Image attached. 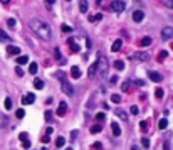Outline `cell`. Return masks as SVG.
<instances>
[{
	"label": "cell",
	"mask_w": 173,
	"mask_h": 150,
	"mask_svg": "<svg viewBox=\"0 0 173 150\" xmlns=\"http://www.w3.org/2000/svg\"><path fill=\"white\" fill-rule=\"evenodd\" d=\"M29 29H30L35 35H39L42 41H51V39H52L51 27H49L44 21H40V19H30V21H29Z\"/></svg>",
	"instance_id": "obj_1"
},
{
	"label": "cell",
	"mask_w": 173,
	"mask_h": 150,
	"mask_svg": "<svg viewBox=\"0 0 173 150\" xmlns=\"http://www.w3.org/2000/svg\"><path fill=\"white\" fill-rule=\"evenodd\" d=\"M96 66H98V73H99L103 78H106V76H108V66H109V62H108V57H106V56L101 54V52H98Z\"/></svg>",
	"instance_id": "obj_2"
},
{
	"label": "cell",
	"mask_w": 173,
	"mask_h": 150,
	"mask_svg": "<svg viewBox=\"0 0 173 150\" xmlns=\"http://www.w3.org/2000/svg\"><path fill=\"white\" fill-rule=\"evenodd\" d=\"M60 88H62V91H64L67 96H72V95H74V86H72V83H69L66 78H62V79H60Z\"/></svg>",
	"instance_id": "obj_3"
},
{
	"label": "cell",
	"mask_w": 173,
	"mask_h": 150,
	"mask_svg": "<svg viewBox=\"0 0 173 150\" xmlns=\"http://www.w3.org/2000/svg\"><path fill=\"white\" fill-rule=\"evenodd\" d=\"M124 7H126V4H124V2H121V0H116V2L111 4V8H113L114 12H123Z\"/></svg>",
	"instance_id": "obj_4"
},
{
	"label": "cell",
	"mask_w": 173,
	"mask_h": 150,
	"mask_svg": "<svg viewBox=\"0 0 173 150\" xmlns=\"http://www.w3.org/2000/svg\"><path fill=\"white\" fill-rule=\"evenodd\" d=\"M35 101V95L34 93H27L25 96H22V105H32Z\"/></svg>",
	"instance_id": "obj_5"
},
{
	"label": "cell",
	"mask_w": 173,
	"mask_h": 150,
	"mask_svg": "<svg viewBox=\"0 0 173 150\" xmlns=\"http://www.w3.org/2000/svg\"><path fill=\"white\" fill-rule=\"evenodd\" d=\"M161 37H163L165 41L172 39V37H173V29L172 27H163V29H161Z\"/></svg>",
	"instance_id": "obj_6"
},
{
	"label": "cell",
	"mask_w": 173,
	"mask_h": 150,
	"mask_svg": "<svg viewBox=\"0 0 173 150\" xmlns=\"http://www.w3.org/2000/svg\"><path fill=\"white\" fill-rule=\"evenodd\" d=\"M20 142H22V147L24 149H30V140H29V133H20Z\"/></svg>",
	"instance_id": "obj_7"
},
{
	"label": "cell",
	"mask_w": 173,
	"mask_h": 150,
	"mask_svg": "<svg viewBox=\"0 0 173 150\" xmlns=\"http://www.w3.org/2000/svg\"><path fill=\"white\" fill-rule=\"evenodd\" d=\"M148 78L155 83H160L161 79H163V76H161L160 73H156V71H148Z\"/></svg>",
	"instance_id": "obj_8"
},
{
	"label": "cell",
	"mask_w": 173,
	"mask_h": 150,
	"mask_svg": "<svg viewBox=\"0 0 173 150\" xmlns=\"http://www.w3.org/2000/svg\"><path fill=\"white\" fill-rule=\"evenodd\" d=\"M143 19H145V12H143V10H134L133 12V21L134 22H143Z\"/></svg>",
	"instance_id": "obj_9"
},
{
	"label": "cell",
	"mask_w": 173,
	"mask_h": 150,
	"mask_svg": "<svg viewBox=\"0 0 173 150\" xmlns=\"http://www.w3.org/2000/svg\"><path fill=\"white\" fill-rule=\"evenodd\" d=\"M66 113H67V103L60 101V103H59V108H57V115H59V116H64Z\"/></svg>",
	"instance_id": "obj_10"
},
{
	"label": "cell",
	"mask_w": 173,
	"mask_h": 150,
	"mask_svg": "<svg viewBox=\"0 0 173 150\" xmlns=\"http://www.w3.org/2000/svg\"><path fill=\"white\" fill-rule=\"evenodd\" d=\"M7 54H10V56H19V54H20V49L17 47V46H8V47H7Z\"/></svg>",
	"instance_id": "obj_11"
},
{
	"label": "cell",
	"mask_w": 173,
	"mask_h": 150,
	"mask_svg": "<svg viewBox=\"0 0 173 150\" xmlns=\"http://www.w3.org/2000/svg\"><path fill=\"white\" fill-rule=\"evenodd\" d=\"M136 59L138 61H143V62H146V61H150V54L148 52H136Z\"/></svg>",
	"instance_id": "obj_12"
},
{
	"label": "cell",
	"mask_w": 173,
	"mask_h": 150,
	"mask_svg": "<svg viewBox=\"0 0 173 150\" xmlns=\"http://www.w3.org/2000/svg\"><path fill=\"white\" fill-rule=\"evenodd\" d=\"M114 115L118 116V118H121L123 122H126L128 120V113L124 111V110H114Z\"/></svg>",
	"instance_id": "obj_13"
},
{
	"label": "cell",
	"mask_w": 173,
	"mask_h": 150,
	"mask_svg": "<svg viewBox=\"0 0 173 150\" xmlns=\"http://www.w3.org/2000/svg\"><path fill=\"white\" fill-rule=\"evenodd\" d=\"M121 46H123V41H121V39H116V41L113 42V46H111V51H113V52H118L121 49Z\"/></svg>",
	"instance_id": "obj_14"
},
{
	"label": "cell",
	"mask_w": 173,
	"mask_h": 150,
	"mask_svg": "<svg viewBox=\"0 0 173 150\" xmlns=\"http://www.w3.org/2000/svg\"><path fill=\"white\" fill-rule=\"evenodd\" d=\"M96 73H98V66H96V62H93V64L89 66V71H87V76H89V78H94V76H96Z\"/></svg>",
	"instance_id": "obj_15"
},
{
	"label": "cell",
	"mask_w": 173,
	"mask_h": 150,
	"mask_svg": "<svg viewBox=\"0 0 173 150\" xmlns=\"http://www.w3.org/2000/svg\"><path fill=\"white\" fill-rule=\"evenodd\" d=\"M111 130H113L114 137H120V135H121V128H120V125H118L116 122H113V123H111Z\"/></svg>",
	"instance_id": "obj_16"
},
{
	"label": "cell",
	"mask_w": 173,
	"mask_h": 150,
	"mask_svg": "<svg viewBox=\"0 0 173 150\" xmlns=\"http://www.w3.org/2000/svg\"><path fill=\"white\" fill-rule=\"evenodd\" d=\"M71 76H72L74 79L81 78V69L77 68V66H72V68H71Z\"/></svg>",
	"instance_id": "obj_17"
},
{
	"label": "cell",
	"mask_w": 173,
	"mask_h": 150,
	"mask_svg": "<svg viewBox=\"0 0 173 150\" xmlns=\"http://www.w3.org/2000/svg\"><path fill=\"white\" fill-rule=\"evenodd\" d=\"M79 10L82 14L87 12V0H79Z\"/></svg>",
	"instance_id": "obj_18"
},
{
	"label": "cell",
	"mask_w": 173,
	"mask_h": 150,
	"mask_svg": "<svg viewBox=\"0 0 173 150\" xmlns=\"http://www.w3.org/2000/svg\"><path fill=\"white\" fill-rule=\"evenodd\" d=\"M69 46H71V49H72V51H76V52H77V51H79V44H77V42H76V39H69Z\"/></svg>",
	"instance_id": "obj_19"
},
{
	"label": "cell",
	"mask_w": 173,
	"mask_h": 150,
	"mask_svg": "<svg viewBox=\"0 0 173 150\" xmlns=\"http://www.w3.org/2000/svg\"><path fill=\"white\" fill-rule=\"evenodd\" d=\"M150 44H151V37H143V39L140 41V46H141V47H148Z\"/></svg>",
	"instance_id": "obj_20"
},
{
	"label": "cell",
	"mask_w": 173,
	"mask_h": 150,
	"mask_svg": "<svg viewBox=\"0 0 173 150\" xmlns=\"http://www.w3.org/2000/svg\"><path fill=\"white\" fill-rule=\"evenodd\" d=\"M101 130H103V123H96L91 127V133H99Z\"/></svg>",
	"instance_id": "obj_21"
},
{
	"label": "cell",
	"mask_w": 173,
	"mask_h": 150,
	"mask_svg": "<svg viewBox=\"0 0 173 150\" xmlns=\"http://www.w3.org/2000/svg\"><path fill=\"white\" fill-rule=\"evenodd\" d=\"M27 62H29V56H19V57H17V64H19V66L27 64Z\"/></svg>",
	"instance_id": "obj_22"
},
{
	"label": "cell",
	"mask_w": 173,
	"mask_h": 150,
	"mask_svg": "<svg viewBox=\"0 0 173 150\" xmlns=\"http://www.w3.org/2000/svg\"><path fill=\"white\" fill-rule=\"evenodd\" d=\"M167 127H168V120H167V118H161L160 122H158V128H160V130H165Z\"/></svg>",
	"instance_id": "obj_23"
},
{
	"label": "cell",
	"mask_w": 173,
	"mask_h": 150,
	"mask_svg": "<svg viewBox=\"0 0 173 150\" xmlns=\"http://www.w3.org/2000/svg\"><path fill=\"white\" fill-rule=\"evenodd\" d=\"M37 71H39V66H37L35 62H30V66H29V73H30V74H35Z\"/></svg>",
	"instance_id": "obj_24"
},
{
	"label": "cell",
	"mask_w": 173,
	"mask_h": 150,
	"mask_svg": "<svg viewBox=\"0 0 173 150\" xmlns=\"http://www.w3.org/2000/svg\"><path fill=\"white\" fill-rule=\"evenodd\" d=\"M34 86H35L37 89H42V88H44V81L39 79V78H35V79H34Z\"/></svg>",
	"instance_id": "obj_25"
},
{
	"label": "cell",
	"mask_w": 173,
	"mask_h": 150,
	"mask_svg": "<svg viewBox=\"0 0 173 150\" xmlns=\"http://www.w3.org/2000/svg\"><path fill=\"white\" fill-rule=\"evenodd\" d=\"M161 2V5H165L167 8H173V0H158Z\"/></svg>",
	"instance_id": "obj_26"
},
{
	"label": "cell",
	"mask_w": 173,
	"mask_h": 150,
	"mask_svg": "<svg viewBox=\"0 0 173 150\" xmlns=\"http://www.w3.org/2000/svg\"><path fill=\"white\" fill-rule=\"evenodd\" d=\"M101 19H103V14H94V15L89 17V22H98V21H101Z\"/></svg>",
	"instance_id": "obj_27"
},
{
	"label": "cell",
	"mask_w": 173,
	"mask_h": 150,
	"mask_svg": "<svg viewBox=\"0 0 173 150\" xmlns=\"http://www.w3.org/2000/svg\"><path fill=\"white\" fill-rule=\"evenodd\" d=\"M54 54H56V59H57L59 62H62V64L66 62V59H62V57H60V52H59V49H57V47L54 49Z\"/></svg>",
	"instance_id": "obj_28"
},
{
	"label": "cell",
	"mask_w": 173,
	"mask_h": 150,
	"mask_svg": "<svg viewBox=\"0 0 173 150\" xmlns=\"http://www.w3.org/2000/svg\"><path fill=\"white\" fill-rule=\"evenodd\" d=\"M0 41H2V42H8V41H10L5 30H0Z\"/></svg>",
	"instance_id": "obj_29"
},
{
	"label": "cell",
	"mask_w": 173,
	"mask_h": 150,
	"mask_svg": "<svg viewBox=\"0 0 173 150\" xmlns=\"http://www.w3.org/2000/svg\"><path fill=\"white\" fill-rule=\"evenodd\" d=\"M56 145H57V147H64V145H66V138H62V137H59V138H57V140H56Z\"/></svg>",
	"instance_id": "obj_30"
},
{
	"label": "cell",
	"mask_w": 173,
	"mask_h": 150,
	"mask_svg": "<svg viewBox=\"0 0 173 150\" xmlns=\"http://www.w3.org/2000/svg\"><path fill=\"white\" fill-rule=\"evenodd\" d=\"M91 150H103V143L101 142H94L91 145Z\"/></svg>",
	"instance_id": "obj_31"
},
{
	"label": "cell",
	"mask_w": 173,
	"mask_h": 150,
	"mask_svg": "<svg viewBox=\"0 0 173 150\" xmlns=\"http://www.w3.org/2000/svg\"><path fill=\"white\" fill-rule=\"evenodd\" d=\"M114 66H116L118 71H123V69H124V62H123V61H116V62H114Z\"/></svg>",
	"instance_id": "obj_32"
},
{
	"label": "cell",
	"mask_w": 173,
	"mask_h": 150,
	"mask_svg": "<svg viewBox=\"0 0 173 150\" xmlns=\"http://www.w3.org/2000/svg\"><path fill=\"white\" fill-rule=\"evenodd\" d=\"M155 96H156L158 100H161V98H163V89H161V88H156V89H155Z\"/></svg>",
	"instance_id": "obj_33"
},
{
	"label": "cell",
	"mask_w": 173,
	"mask_h": 150,
	"mask_svg": "<svg viewBox=\"0 0 173 150\" xmlns=\"http://www.w3.org/2000/svg\"><path fill=\"white\" fill-rule=\"evenodd\" d=\"M141 145H143L145 149H148V147H150V140H148L146 137H141Z\"/></svg>",
	"instance_id": "obj_34"
},
{
	"label": "cell",
	"mask_w": 173,
	"mask_h": 150,
	"mask_svg": "<svg viewBox=\"0 0 173 150\" xmlns=\"http://www.w3.org/2000/svg\"><path fill=\"white\" fill-rule=\"evenodd\" d=\"M111 101L118 105V103H121V96L120 95H111Z\"/></svg>",
	"instance_id": "obj_35"
},
{
	"label": "cell",
	"mask_w": 173,
	"mask_h": 150,
	"mask_svg": "<svg viewBox=\"0 0 173 150\" xmlns=\"http://www.w3.org/2000/svg\"><path fill=\"white\" fill-rule=\"evenodd\" d=\"M129 84H131V83H129V79H128V81H124L123 84H121V89H123V91H128V89H129Z\"/></svg>",
	"instance_id": "obj_36"
},
{
	"label": "cell",
	"mask_w": 173,
	"mask_h": 150,
	"mask_svg": "<svg viewBox=\"0 0 173 150\" xmlns=\"http://www.w3.org/2000/svg\"><path fill=\"white\" fill-rule=\"evenodd\" d=\"M60 30H62V32H71V30H72V29L69 27V25H67V24H62V25H60Z\"/></svg>",
	"instance_id": "obj_37"
},
{
	"label": "cell",
	"mask_w": 173,
	"mask_h": 150,
	"mask_svg": "<svg viewBox=\"0 0 173 150\" xmlns=\"http://www.w3.org/2000/svg\"><path fill=\"white\" fill-rule=\"evenodd\" d=\"M140 128H141V132H148V122H141Z\"/></svg>",
	"instance_id": "obj_38"
},
{
	"label": "cell",
	"mask_w": 173,
	"mask_h": 150,
	"mask_svg": "<svg viewBox=\"0 0 173 150\" xmlns=\"http://www.w3.org/2000/svg\"><path fill=\"white\" fill-rule=\"evenodd\" d=\"M15 116H17V118H24V116H25V111H24V110H17Z\"/></svg>",
	"instance_id": "obj_39"
},
{
	"label": "cell",
	"mask_w": 173,
	"mask_h": 150,
	"mask_svg": "<svg viewBox=\"0 0 173 150\" xmlns=\"http://www.w3.org/2000/svg\"><path fill=\"white\" fill-rule=\"evenodd\" d=\"M5 108L7 110L12 108V100H10V98H7V100H5Z\"/></svg>",
	"instance_id": "obj_40"
},
{
	"label": "cell",
	"mask_w": 173,
	"mask_h": 150,
	"mask_svg": "<svg viewBox=\"0 0 173 150\" xmlns=\"http://www.w3.org/2000/svg\"><path fill=\"white\" fill-rule=\"evenodd\" d=\"M131 113H133V115H138V113H140V108H138L136 105H133V106H131Z\"/></svg>",
	"instance_id": "obj_41"
},
{
	"label": "cell",
	"mask_w": 173,
	"mask_h": 150,
	"mask_svg": "<svg viewBox=\"0 0 173 150\" xmlns=\"http://www.w3.org/2000/svg\"><path fill=\"white\" fill-rule=\"evenodd\" d=\"M15 73H17V76H24V71L20 69V66H17V68H15Z\"/></svg>",
	"instance_id": "obj_42"
},
{
	"label": "cell",
	"mask_w": 173,
	"mask_h": 150,
	"mask_svg": "<svg viewBox=\"0 0 173 150\" xmlns=\"http://www.w3.org/2000/svg\"><path fill=\"white\" fill-rule=\"evenodd\" d=\"M54 2H56V0H46V5H47V8H51L54 5Z\"/></svg>",
	"instance_id": "obj_43"
},
{
	"label": "cell",
	"mask_w": 173,
	"mask_h": 150,
	"mask_svg": "<svg viewBox=\"0 0 173 150\" xmlns=\"http://www.w3.org/2000/svg\"><path fill=\"white\" fill-rule=\"evenodd\" d=\"M44 116H46V120H51V116H52V113H51V110H47L46 113H44Z\"/></svg>",
	"instance_id": "obj_44"
},
{
	"label": "cell",
	"mask_w": 173,
	"mask_h": 150,
	"mask_svg": "<svg viewBox=\"0 0 173 150\" xmlns=\"http://www.w3.org/2000/svg\"><path fill=\"white\" fill-rule=\"evenodd\" d=\"M96 120H98V122L104 120V113H98V115H96Z\"/></svg>",
	"instance_id": "obj_45"
},
{
	"label": "cell",
	"mask_w": 173,
	"mask_h": 150,
	"mask_svg": "<svg viewBox=\"0 0 173 150\" xmlns=\"http://www.w3.org/2000/svg\"><path fill=\"white\" fill-rule=\"evenodd\" d=\"M167 56H168V52H167V51H161V52H160V59H165Z\"/></svg>",
	"instance_id": "obj_46"
},
{
	"label": "cell",
	"mask_w": 173,
	"mask_h": 150,
	"mask_svg": "<svg viewBox=\"0 0 173 150\" xmlns=\"http://www.w3.org/2000/svg\"><path fill=\"white\" fill-rule=\"evenodd\" d=\"M7 24H8L10 27H13V25H15V19H8V22H7Z\"/></svg>",
	"instance_id": "obj_47"
},
{
	"label": "cell",
	"mask_w": 173,
	"mask_h": 150,
	"mask_svg": "<svg viewBox=\"0 0 173 150\" xmlns=\"http://www.w3.org/2000/svg\"><path fill=\"white\" fill-rule=\"evenodd\" d=\"M116 83H118V76H113L111 78V84H116Z\"/></svg>",
	"instance_id": "obj_48"
},
{
	"label": "cell",
	"mask_w": 173,
	"mask_h": 150,
	"mask_svg": "<svg viewBox=\"0 0 173 150\" xmlns=\"http://www.w3.org/2000/svg\"><path fill=\"white\" fill-rule=\"evenodd\" d=\"M52 132H54V128H52V127H49V128L46 130V135H51V133H52Z\"/></svg>",
	"instance_id": "obj_49"
},
{
	"label": "cell",
	"mask_w": 173,
	"mask_h": 150,
	"mask_svg": "<svg viewBox=\"0 0 173 150\" xmlns=\"http://www.w3.org/2000/svg\"><path fill=\"white\" fill-rule=\"evenodd\" d=\"M49 142V135H46V137H42V143H47Z\"/></svg>",
	"instance_id": "obj_50"
},
{
	"label": "cell",
	"mask_w": 173,
	"mask_h": 150,
	"mask_svg": "<svg viewBox=\"0 0 173 150\" xmlns=\"http://www.w3.org/2000/svg\"><path fill=\"white\" fill-rule=\"evenodd\" d=\"M136 84H138V86H143V84H145V81H141V79H138V81H136Z\"/></svg>",
	"instance_id": "obj_51"
},
{
	"label": "cell",
	"mask_w": 173,
	"mask_h": 150,
	"mask_svg": "<svg viewBox=\"0 0 173 150\" xmlns=\"http://www.w3.org/2000/svg\"><path fill=\"white\" fill-rule=\"evenodd\" d=\"M0 2H2L4 5H8V4H10V0H0Z\"/></svg>",
	"instance_id": "obj_52"
},
{
	"label": "cell",
	"mask_w": 173,
	"mask_h": 150,
	"mask_svg": "<svg viewBox=\"0 0 173 150\" xmlns=\"http://www.w3.org/2000/svg\"><path fill=\"white\" fill-rule=\"evenodd\" d=\"M131 150H140V147H138V145H133V147H131Z\"/></svg>",
	"instance_id": "obj_53"
},
{
	"label": "cell",
	"mask_w": 173,
	"mask_h": 150,
	"mask_svg": "<svg viewBox=\"0 0 173 150\" xmlns=\"http://www.w3.org/2000/svg\"><path fill=\"white\" fill-rule=\"evenodd\" d=\"M165 150H170V145H168V142H165Z\"/></svg>",
	"instance_id": "obj_54"
},
{
	"label": "cell",
	"mask_w": 173,
	"mask_h": 150,
	"mask_svg": "<svg viewBox=\"0 0 173 150\" xmlns=\"http://www.w3.org/2000/svg\"><path fill=\"white\" fill-rule=\"evenodd\" d=\"M66 2H71V0H66Z\"/></svg>",
	"instance_id": "obj_55"
},
{
	"label": "cell",
	"mask_w": 173,
	"mask_h": 150,
	"mask_svg": "<svg viewBox=\"0 0 173 150\" xmlns=\"http://www.w3.org/2000/svg\"><path fill=\"white\" fill-rule=\"evenodd\" d=\"M67 150H72V149H67Z\"/></svg>",
	"instance_id": "obj_56"
},
{
	"label": "cell",
	"mask_w": 173,
	"mask_h": 150,
	"mask_svg": "<svg viewBox=\"0 0 173 150\" xmlns=\"http://www.w3.org/2000/svg\"><path fill=\"white\" fill-rule=\"evenodd\" d=\"M172 49H173V44H172Z\"/></svg>",
	"instance_id": "obj_57"
}]
</instances>
